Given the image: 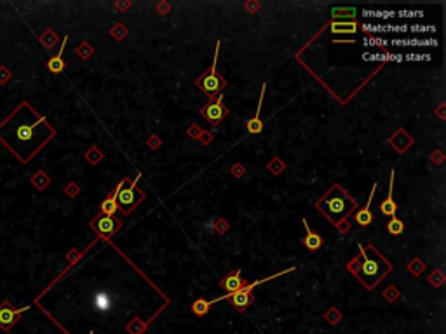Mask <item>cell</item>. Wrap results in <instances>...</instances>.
Returning <instances> with one entry per match:
<instances>
[{
  "label": "cell",
  "instance_id": "cell-1",
  "mask_svg": "<svg viewBox=\"0 0 446 334\" xmlns=\"http://www.w3.org/2000/svg\"><path fill=\"white\" fill-rule=\"evenodd\" d=\"M54 134V127L28 101L19 103L0 122V143L23 164H28Z\"/></svg>",
  "mask_w": 446,
  "mask_h": 334
},
{
  "label": "cell",
  "instance_id": "cell-2",
  "mask_svg": "<svg viewBox=\"0 0 446 334\" xmlns=\"http://www.w3.org/2000/svg\"><path fill=\"white\" fill-rule=\"evenodd\" d=\"M356 207V200L354 198H350L347 195V191L343 188H340L338 185L333 186L331 190L328 191L324 198H321L319 202H317V209L324 213L333 223H338L342 218H345L347 214L352 213V209Z\"/></svg>",
  "mask_w": 446,
  "mask_h": 334
},
{
  "label": "cell",
  "instance_id": "cell-3",
  "mask_svg": "<svg viewBox=\"0 0 446 334\" xmlns=\"http://www.w3.org/2000/svg\"><path fill=\"white\" fill-rule=\"evenodd\" d=\"M359 251H361V258H363L361 273H363V277H366V279H363V282H366V286H368V280H371V282H369V289H371L376 282L382 280V277L389 272V268H382L380 261H384V260H382L380 256L378 258L369 256V253L368 251H365V247L363 246H359Z\"/></svg>",
  "mask_w": 446,
  "mask_h": 334
},
{
  "label": "cell",
  "instance_id": "cell-4",
  "mask_svg": "<svg viewBox=\"0 0 446 334\" xmlns=\"http://www.w3.org/2000/svg\"><path fill=\"white\" fill-rule=\"evenodd\" d=\"M218 51H220V40L216 42V47H214V58H213V65H211L209 72H207L204 77H201L197 80V85L206 92L207 96H214L225 87L227 82L218 75L216 72V63H218Z\"/></svg>",
  "mask_w": 446,
  "mask_h": 334
},
{
  "label": "cell",
  "instance_id": "cell-5",
  "mask_svg": "<svg viewBox=\"0 0 446 334\" xmlns=\"http://www.w3.org/2000/svg\"><path fill=\"white\" fill-rule=\"evenodd\" d=\"M30 306H21V308H12L11 303L5 301L0 303V329L2 331H11L16 324L19 322L23 313L28 310Z\"/></svg>",
  "mask_w": 446,
  "mask_h": 334
},
{
  "label": "cell",
  "instance_id": "cell-6",
  "mask_svg": "<svg viewBox=\"0 0 446 334\" xmlns=\"http://www.w3.org/2000/svg\"><path fill=\"white\" fill-rule=\"evenodd\" d=\"M201 113L206 117L207 122H211L213 125H216L221 118L229 113L227 108L223 107V92H220V94H218L214 99H209V103H207L206 107L201 108Z\"/></svg>",
  "mask_w": 446,
  "mask_h": 334
},
{
  "label": "cell",
  "instance_id": "cell-7",
  "mask_svg": "<svg viewBox=\"0 0 446 334\" xmlns=\"http://www.w3.org/2000/svg\"><path fill=\"white\" fill-rule=\"evenodd\" d=\"M140 178H141V174H138L136 180L131 183V186L122 188V190L119 191V195H117V206H119V209L122 207V211H124L125 214L131 213V211H133V207L136 206L138 202H140V200L136 198V195H134V193H136V191H134V188H136V183L140 181Z\"/></svg>",
  "mask_w": 446,
  "mask_h": 334
},
{
  "label": "cell",
  "instance_id": "cell-8",
  "mask_svg": "<svg viewBox=\"0 0 446 334\" xmlns=\"http://www.w3.org/2000/svg\"><path fill=\"white\" fill-rule=\"evenodd\" d=\"M394 169L391 171V185H389V195L385 197V200L380 204V209H382V214L387 218H396V211H398V206H396L394 198H392V191H394Z\"/></svg>",
  "mask_w": 446,
  "mask_h": 334
},
{
  "label": "cell",
  "instance_id": "cell-9",
  "mask_svg": "<svg viewBox=\"0 0 446 334\" xmlns=\"http://www.w3.org/2000/svg\"><path fill=\"white\" fill-rule=\"evenodd\" d=\"M92 226L96 228V230L100 231L101 235L108 237V235H112V233H114V231L119 228V221L114 220V218H110V216H100V218H96V220H94Z\"/></svg>",
  "mask_w": 446,
  "mask_h": 334
},
{
  "label": "cell",
  "instance_id": "cell-10",
  "mask_svg": "<svg viewBox=\"0 0 446 334\" xmlns=\"http://www.w3.org/2000/svg\"><path fill=\"white\" fill-rule=\"evenodd\" d=\"M265 89H267V84L262 85V94H260V101H258V108H256V113H254V117L251 118V120L246 122L247 125V131L251 132V134H260L263 129V122L260 120V113H262V105H263V96H265Z\"/></svg>",
  "mask_w": 446,
  "mask_h": 334
},
{
  "label": "cell",
  "instance_id": "cell-11",
  "mask_svg": "<svg viewBox=\"0 0 446 334\" xmlns=\"http://www.w3.org/2000/svg\"><path fill=\"white\" fill-rule=\"evenodd\" d=\"M376 186H378V183H375V185H373V188H371V193H369V197H368V204H366V207H365V209H361L358 214H356V221H358V223L361 224V226H368V224H371V223H373L371 200H373V195H375Z\"/></svg>",
  "mask_w": 446,
  "mask_h": 334
},
{
  "label": "cell",
  "instance_id": "cell-12",
  "mask_svg": "<svg viewBox=\"0 0 446 334\" xmlns=\"http://www.w3.org/2000/svg\"><path fill=\"white\" fill-rule=\"evenodd\" d=\"M244 286H246V282H244L243 277H241L239 270H237V272L229 273L225 279L221 280V287H223L225 291H229V293H236V291L243 289Z\"/></svg>",
  "mask_w": 446,
  "mask_h": 334
},
{
  "label": "cell",
  "instance_id": "cell-13",
  "mask_svg": "<svg viewBox=\"0 0 446 334\" xmlns=\"http://www.w3.org/2000/svg\"><path fill=\"white\" fill-rule=\"evenodd\" d=\"M392 45H398V47H422V45H438V40L436 38H394L392 40Z\"/></svg>",
  "mask_w": 446,
  "mask_h": 334
},
{
  "label": "cell",
  "instance_id": "cell-14",
  "mask_svg": "<svg viewBox=\"0 0 446 334\" xmlns=\"http://www.w3.org/2000/svg\"><path fill=\"white\" fill-rule=\"evenodd\" d=\"M302 223L305 224V230H307V233H305V239H303V246H305L309 251H317V249H319V247L323 246V239H321V235H319V233H316V231H312V230H310V228H309V223H307L305 220H303Z\"/></svg>",
  "mask_w": 446,
  "mask_h": 334
},
{
  "label": "cell",
  "instance_id": "cell-15",
  "mask_svg": "<svg viewBox=\"0 0 446 334\" xmlns=\"http://www.w3.org/2000/svg\"><path fill=\"white\" fill-rule=\"evenodd\" d=\"M68 42V37H65V40L61 42V47H59V52L54 56V58H51L47 61V70L52 72V74H61L63 70H65V61H63V51H65V45H67Z\"/></svg>",
  "mask_w": 446,
  "mask_h": 334
},
{
  "label": "cell",
  "instance_id": "cell-16",
  "mask_svg": "<svg viewBox=\"0 0 446 334\" xmlns=\"http://www.w3.org/2000/svg\"><path fill=\"white\" fill-rule=\"evenodd\" d=\"M329 30L333 33H356L358 25L354 21H335L329 25Z\"/></svg>",
  "mask_w": 446,
  "mask_h": 334
},
{
  "label": "cell",
  "instance_id": "cell-17",
  "mask_svg": "<svg viewBox=\"0 0 446 334\" xmlns=\"http://www.w3.org/2000/svg\"><path fill=\"white\" fill-rule=\"evenodd\" d=\"M39 40H41V44L44 45V49L51 51V49H54V45L58 44V35H56L52 30H45L41 37H39Z\"/></svg>",
  "mask_w": 446,
  "mask_h": 334
},
{
  "label": "cell",
  "instance_id": "cell-18",
  "mask_svg": "<svg viewBox=\"0 0 446 334\" xmlns=\"http://www.w3.org/2000/svg\"><path fill=\"white\" fill-rule=\"evenodd\" d=\"M117 209H119V206H117V198L115 197H107L103 200V202H101V213H103V216H110V218H114V214L117 213Z\"/></svg>",
  "mask_w": 446,
  "mask_h": 334
},
{
  "label": "cell",
  "instance_id": "cell-19",
  "mask_svg": "<svg viewBox=\"0 0 446 334\" xmlns=\"http://www.w3.org/2000/svg\"><path fill=\"white\" fill-rule=\"evenodd\" d=\"M94 306H96L100 312H107V310L112 308V297L105 293L96 294V297H94Z\"/></svg>",
  "mask_w": 446,
  "mask_h": 334
},
{
  "label": "cell",
  "instance_id": "cell-20",
  "mask_svg": "<svg viewBox=\"0 0 446 334\" xmlns=\"http://www.w3.org/2000/svg\"><path fill=\"white\" fill-rule=\"evenodd\" d=\"M209 308H211V303L207 301V299H204V297H199V299H196V301L192 303V312L199 317L206 315V313L209 312Z\"/></svg>",
  "mask_w": 446,
  "mask_h": 334
},
{
  "label": "cell",
  "instance_id": "cell-21",
  "mask_svg": "<svg viewBox=\"0 0 446 334\" xmlns=\"http://www.w3.org/2000/svg\"><path fill=\"white\" fill-rule=\"evenodd\" d=\"M361 28L369 33H392V25H380V23H376V25H373V23H365Z\"/></svg>",
  "mask_w": 446,
  "mask_h": 334
},
{
  "label": "cell",
  "instance_id": "cell-22",
  "mask_svg": "<svg viewBox=\"0 0 446 334\" xmlns=\"http://www.w3.org/2000/svg\"><path fill=\"white\" fill-rule=\"evenodd\" d=\"M30 181H32V185H34L37 190H44V188H47V185L51 183V180H49V178L45 176V173H42V171H39L37 174H34Z\"/></svg>",
  "mask_w": 446,
  "mask_h": 334
},
{
  "label": "cell",
  "instance_id": "cell-23",
  "mask_svg": "<svg viewBox=\"0 0 446 334\" xmlns=\"http://www.w3.org/2000/svg\"><path fill=\"white\" fill-rule=\"evenodd\" d=\"M331 14H333V18H345L347 21H350V19L354 21V18H356V9H354V7H345V9L335 7V9H331Z\"/></svg>",
  "mask_w": 446,
  "mask_h": 334
},
{
  "label": "cell",
  "instance_id": "cell-24",
  "mask_svg": "<svg viewBox=\"0 0 446 334\" xmlns=\"http://www.w3.org/2000/svg\"><path fill=\"white\" fill-rule=\"evenodd\" d=\"M363 16L365 18H373V19H391L396 16L394 11H369V9H366V11H363Z\"/></svg>",
  "mask_w": 446,
  "mask_h": 334
},
{
  "label": "cell",
  "instance_id": "cell-25",
  "mask_svg": "<svg viewBox=\"0 0 446 334\" xmlns=\"http://www.w3.org/2000/svg\"><path fill=\"white\" fill-rule=\"evenodd\" d=\"M387 230L391 231L392 235H399L405 230V223L401 220H398V218H391V221L387 223Z\"/></svg>",
  "mask_w": 446,
  "mask_h": 334
},
{
  "label": "cell",
  "instance_id": "cell-26",
  "mask_svg": "<svg viewBox=\"0 0 446 334\" xmlns=\"http://www.w3.org/2000/svg\"><path fill=\"white\" fill-rule=\"evenodd\" d=\"M12 78V72L9 70L5 65H0V85L9 84V80Z\"/></svg>",
  "mask_w": 446,
  "mask_h": 334
},
{
  "label": "cell",
  "instance_id": "cell-27",
  "mask_svg": "<svg viewBox=\"0 0 446 334\" xmlns=\"http://www.w3.org/2000/svg\"><path fill=\"white\" fill-rule=\"evenodd\" d=\"M363 58L365 59H387V61H391V59H394V61H401L403 59V58L394 56V54H365Z\"/></svg>",
  "mask_w": 446,
  "mask_h": 334
},
{
  "label": "cell",
  "instance_id": "cell-28",
  "mask_svg": "<svg viewBox=\"0 0 446 334\" xmlns=\"http://www.w3.org/2000/svg\"><path fill=\"white\" fill-rule=\"evenodd\" d=\"M363 42H365V45H380V47H385L389 44V40H385V38H376V37H366Z\"/></svg>",
  "mask_w": 446,
  "mask_h": 334
},
{
  "label": "cell",
  "instance_id": "cell-29",
  "mask_svg": "<svg viewBox=\"0 0 446 334\" xmlns=\"http://www.w3.org/2000/svg\"><path fill=\"white\" fill-rule=\"evenodd\" d=\"M396 16H401V18H422L424 12L422 11H399V12H396Z\"/></svg>",
  "mask_w": 446,
  "mask_h": 334
},
{
  "label": "cell",
  "instance_id": "cell-30",
  "mask_svg": "<svg viewBox=\"0 0 446 334\" xmlns=\"http://www.w3.org/2000/svg\"><path fill=\"white\" fill-rule=\"evenodd\" d=\"M408 30H411V32H417V33H420V32L422 33H424V32L425 33H432V32H436V26H431V25H429V26H418L417 25V26H408Z\"/></svg>",
  "mask_w": 446,
  "mask_h": 334
},
{
  "label": "cell",
  "instance_id": "cell-31",
  "mask_svg": "<svg viewBox=\"0 0 446 334\" xmlns=\"http://www.w3.org/2000/svg\"><path fill=\"white\" fill-rule=\"evenodd\" d=\"M406 59H431V56H429V54H422V56H418V54H406Z\"/></svg>",
  "mask_w": 446,
  "mask_h": 334
},
{
  "label": "cell",
  "instance_id": "cell-32",
  "mask_svg": "<svg viewBox=\"0 0 446 334\" xmlns=\"http://www.w3.org/2000/svg\"><path fill=\"white\" fill-rule=\"evenodd\" d=\"M91 334H92V333H91Z\"/></svg>",
  "mask_w": 446,
  "mask_h": 334
}]
</instances>
